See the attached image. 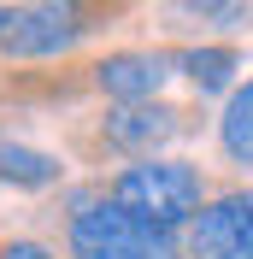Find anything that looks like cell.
Here are the masks:
<instances>
[{
  "label": "cell",
  "instance_id": "cell-1",
  "mask_svg": "<svg viewBox=\"0 0 253 259\" xmlns=\"http://www.w3.org/2000/svg\"><path fill=\"white\" fill-rule=\"evenodd\" d=\"M106 200H118L124 212H136L142 224L177 236V230H189L194 218H200V206L212 194H206L200 165H189V159H136V165H124V171L106 183Z\"/></svg>",
  "mask_w": 253,
  "mask_h": 259
},
{
  "label": "cell",
  "instance_id": "cell-2",
  "mask_svg": "<svg viewBox=\"0 0 253 259\" xmlns=\"http://www.w3.org/2000/svg\"><path fill=\"white\" fill-rule=\"evenodd\" d=\"M65 242H71V259H183L171 230L142 224L136 212H124L106 194H77L71 200Z\"/></svg>",
  "mask_w": 253,
  "mask_h": 259
},
{
  "label": "cell",
  "instance_id": "cell-3",
  "mask_svg": "<svg viewBox=\"0 0 253 259\" xmlns=\"http://www.w3.org/2000/svg\"><path fill=\"white\" fill-rule=\"evenodd\" d=\"M89 30H95V12H82V6H24L0 48L12 53V59H59Z\"/></svg>",
  "mask_w": 253,
  "mask_h": 259
},
{
  "label": "cell",
  "instance_id": "cell-4",
  "mask_svg": "<svg viewBox=\"0 0 253 259\" xmlns=\"http://www.w3.org/2000/svg\"><path fill=\"white\" fill-rule=\"evenodd\" d=\"M171 71H177V59L159 48H118L106 59H95V89L118 106H147L171 82Z\"/></svg>",
  "mask_w": 253,
  "mask_h": 259
},
{
  "label": "cell",
  "instance_id": "cell-5",
  "mask_svg": "<svg viewBox=\"0 0 253 259\" xmlns=\"http://www.w3.org/2000/svg\"><path fill=\"white\" fill-rule=\"evenodd\" d=\"M224 253H253V194L230 189L212 194L200 218L189 224V259H224Z\"/></svg>",
  "mask_w": 253,
  "mask_h": 259
},
{
  "label": "cell",
  "instance_id": "cell-6",
  "mask_svg": "<svg viewBox=\"0 0 253 259\" xmlns=\"http://www.w3.org/2000/svg\"><path fill=\"white\" fill-rule=\"evenodd\" d=\"M177 130H183V112L165 106V100H147V106H112L100 136H106V147H118L130 159H159V147L171 142Z\"/></svg>",
  "mask_w": 253,
  "mask_h": 259
},
{
  "label": "cell",
  "instance_id": "cell-7",
  "mask_svg": "<svg viewBox=\"0 0 253 259\" xmlns=\"http://www.w3.org/2000/svg\"><path fill=\"white\" fill-rule=\"evenodd\" d=\"M177 59V71L200 89V95H224L230 82H236V71H241V48H183V53H171Z\"/></svg>",
  "mask_w": 253,
  "mask_h": 259
},
{
  "label": "cell",
  "instance_id": "cell-8",
  "mask_svg": "<svg viewBox=\"0 0 253 259\" xmlns=\"http://www.w3.org/2000/svg\"><path fill=\"white\" fill-rule=\"evenodd\" d=\"M218 147H224L230 165H253V77L241 82V89H230V100H224Z\"/></svg>",
  "mask_w": 253,
  "mask_h": 259
},
{
  "label": "cell",
  "instance_id": "cell-9",
  "mask_svg": "<svg viewBox=\"0 0 253 259\" xmlns=\"http://www.w3.org/2000/svg\"><path fill=\"white\" fill-rule=\"evenodd\" d=\"M65 177V165L41 147H24V142H0V183L12 189H53Z\"/></svg>",
  "mask_w": 253,
  "mask_h": 259
},
{
  "label": "cell",
  "instance_id": "cell-10",
  "mask_svg": "<svg viewBox=\"0 0 253 259\" xmlns=\"http://www.w3.org/2000/svg\"><path fill=\"white\" fill-rule=\"evenodd\" d=\"M183 12H189V18H206V24H218V30H241V24H253L247 6H212V0H206V6H183Z\"/></svg>",
  "mask_w": 253,
  "mask_h": 259
},
{
  "label": "cell",
  "instance_id": "cell-11",
  "mask_svg": "<svg viewBox=\"0 0 253 259\" xmlns=\"http://www.w3.org/2000/svg\"><path fill=\"white\" fill-rule=\"evenodd\" d=\"M0 259H59L48 242H30V236H12V242H0Z\"/></svg>",
  "mask_w": 253,
  "mask_h": 259
},
{
  "label": "cell",
  "instance_id": "cell-12",
  "mask_svg": "<svg viewBox=\"0 0 253 259\" xmlns=\"http://www.w3.org/2000/svg\"><path fill=\"white\" fill-rule=\"evenodd\" d=\"M12 18H18L12 6H0V41H6V30H12Z\"/></svg>",
  "mask_w": 253,
  "mask_h": 259
},
{
  "label": "cell",
  "instance_id": "cell-13",
  "mask_svg": "<svg viewBox=\"0 0 253 259\" xmlns=\"http://www.w3.org/2000/svg\"><path fill=\"white\" fill-rule=\"evenodd\" d=\"M224 259H253V253H224Z\"/></svg>",
  "mask_w": 253,
  "mask_h": 259
}]
</instances>
